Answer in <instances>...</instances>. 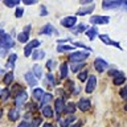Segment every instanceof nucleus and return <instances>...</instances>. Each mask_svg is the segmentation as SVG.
<instances>
[{"label":"nucleus","instance_id":"nucleus-8","mask_svg":"<svg viewBox=\"0 0 127 127\" xmlns=\"http://www.w3.org/2000/svg\"><path fill=\"white\" fill-rule=\"evenodd\" d=\"M99 40L105 44V45H111V46H114V48H118L119 50H122V46H121V44H119L118 41H114V40H111L109 37V34H99Z\"/></svg>","mask_w":127,"mask_h":127},{"label":"nucleus","instance_id":"nucleus-33","mask_svg":"<svg viewBox=\"0 0 127 127\" xmlns=\"http://www.w3.org/2000/svg\"><path fill=\"white\" fill-rule=\"evenodd\" d=\"M57 52L58 53H62V52H74V48L71 45H58Z\"/></svg>","mask_w":127,"mask_h":127},{"label":"nucleus","instance_id":"nucleus-13","mask_svg":"<svg viewBox=\"0 0 127 127\" xmlns=\"http://www.w3.org/2000/svg\"><path fill=\"white\" fill-rule=\"evenodd\" d=\"M77 121V118H75V115H67L65 117L64 119H60V127H70L73 123Z\"/></svg>","mask_w":127,"mask_h":127},{"label":"nucleus","instance_id":"nucleus-28","mask_svg":"<svg viewBox=\"0 0 127 127\" xmlns=\"http://www.w3.org/2000/svg\"><path fill=\"white\" fill-rule=\"evenodd\" d=\"M44 57H45V52H44V50L36 49V50H33V53H32V60H34V61H37V60H42Z\"/></svg>","mask_w":127,"mask_h":127},{"label":"nucleus","instance_id":"nucleus-47","mask_svg":"<svg viewBox=\"0 0 127 127\" xmlns=\"http://www.w3.org/2000/svg\"><path fill=\"white\" fill-rule=\"evenodd\" d=\"M38 107H37V105H36V103H29V105H28V110L29 111H34V110H37Z\"/></svg>","mask_w":127,"mask_h":127},{"label":"nucleus","instance_id":"nucleus-2","mask_svg":"<svg viewBox=\"0 0 127 127\" xmlns=\"http://www.w3.org/2000/svg\"><path fill=\"white\" fill-rule=\"evenodd\" d=\"M127 5V1L125 0H105L102 1V8L103 9H115V8H125Z\"/></svg>","mask_w":127,"mask_h":127},{"label":"nucleus","instance_id":"nucleus-36","mask_svg":"<svg viewBox=\"0 0 127 127\" xmlns=\"http://www.w3.org/2000/svg\"><path fill=\"white\" fill-rule=\"evenodd\" d=\"M56 93H57V94L60 95V98L65 99V101L70 97V95L67 94V91H66V90H64V89H57V90H56Z\"/></svg>","mask_w":127,"mask_h":127},{"label":"nucleus","instance_id":"nucleus-19","mask_svg":"<svg viewBox=\"0 0 127 127\" xmlns=\"http://www.w3.org/2000/svg\"><path fill=\"white\" fill-rule=\"evenodd\" d=\"M13 78H15L13 71H8V73H5V74H4V77H3V83L8 87L12 82H13Z\"/></svg>","mask_w":127,"mask_h":127},{"label":"nucleus","instance_id":"nucleus-23","mask_svg":"<svg viewBox=\"0 0 127 127\" xmlns=\"http://www.w3.org/2000/svg\"><path fill=\"white\" fill-rule=\"evenodd\" d=\"M32 73L34 74V77L36 78H42V69H41V66L38 65V64H34L33 67H32Z\"/></svg>","mask_w":127,"mask_h":127},{"label":"nucleus","instance_id":"nucleus-20","mask_svg":"<svg viewBox=\"0 0 127 127\" xmlns=\"http://www.w3.org/2000/svg\"><path fill=\"white\" fill-rule=\"evenodd\" d=\"M19 118H20V113H19L17 109H11L8 111V119H9L11 122H16Z\"/></svg>","mask_w":127,"mask_h":127},{"label":"nucleus","instance_id":"nucleus-25","mask_svg":"<svg viewBox=\"0 0 127 127\" xmlns=\"http://www.w3.org/2000/svg\"><path fill=\"white\" fill-rule=\"evenodd\" d=\"M52 99H53V95H52L50 93H45V94H44V97H42V99L40 101V102H41V103H40V109L44 107V106H46Z\"/></svg>","mask_w":127,"mask_h":127},{"label":"nucleus","instance_id":"nucleus-12","mask_svg":"<svg viewBox=\"0 0 127 127\" xmlns=\"http://www.w3.org/2000/svg\"><path fill=\"white\" fill-rule=\"evenodd\" d=\"M24 78H25L27 83H28L31 87H36V86L38 85V79L34 77V74L32 73V71H27V73L24 74Z\"/></svg>","mask_w":127,"mask_h":127},{"label":"nucleus","instance_id":"nucleus-4","mask_svg":"<svg viewBox=\"0 0 127 127\" xmlns=\"http://www.w3.org/2000/svg\"><path fill=\"white\" fill-rule=\"evenodd\" d=\"M93 64H94V69L97 73H103V71H106V69L109 67V62H107L106 60L101 58V57L95 58Z\"/></svg>","mask_w":127,"mask_h":127},{"label":"nucleus","instance_id":"nucleus-34","mask_svg":"<svg viewBox=\"0 0 127 127\" xmlns=\"http://www.w3.org/2000/svg\"><path fill=\"white\" fill-rule=\"evenodd\" d=\"M87 78H89V73H87V70H81L78 73V79L81 82H85L87 81Z\"/></svg>","mask_w":127,"mask_h":127},{"label":"nucleus","instance_id":"nucleus-59","mask_svg":"<svg viewBox=\"0 0 127 127\" xmlns=\"http://www.w3.org/2000/svg\"><path fill=\"white\" fill-rule=\"evenodd\" d=\"M125 8H126V9H127V5H126V7H125Z\"/></svg>","mask_w":127,"mask_h":127},{"label":"nucleus","instance_id":"nucleus-22","mask_svg":"<svg viewBox=\"0 0 127 127\" xmlns=\"http://www.w3.org/2000/svg\"><path fill=\"white\" fill-rule=\"evenodd\" d=\"M41 111H42V115L45 118H53V109L49 106V105H46V106H44V107H41Z\"/></svg>","mask_w":127,"mask_h":127},{"label":"nucleus","instance_id":"nucleus-53","mask_svg":"<svg viewBox=\"0 0 127 127\" xmlns=\"http://www.w3.org/2000/svg\"><path fill=\"white\" fill-rule=\"evenodd\" d=\"M81 125H82V122H81V121H78L77 123H73V125H71L70 127H79V126H81Z\"/></svg>","mask_w":127,"mask_h":127},{"label":"nucleus","instance_id":"nucleus-48","mask_svg":"<svg viewBox=\"0 0 127 127\" xmlns=\"http://www.w3.org/2000/svg\"><path fill=\"white\" fill-rule=\"evenodd\" d=\"M40 15H41V16H46L48 15V11H46L45 5H41V8H40Z\"/></svg>","mask_w":127,"mask_h":127},{"label":"nucleus","instance_id":"nucleus-42","mask_svg":"<svg viewBox=\"0 0 127 127\" xmlns=\"http://www.w3.org/2000/svg\"><path fill=\"white\" fill-rule=\"evenodd\" d=\"M7 54H8V48L0 45V57H5Z\"/></svg>","mask_w":127,"mask_h":127},{"label":"nucleus","instance_id":"nucleus-35","mask_svg":"<svg viewBox=\"0 0 127 127\" xmlns=\"http://www.w3.org/2000/svg\"><path fill=\"white\" fill-rule=\"evenodd\" d=\"M41 122H42V119L41 118H32V121L31 123H28V127H38L40 125H41Z\"/></svg>","mask_w":127,"mask_h":127},{"label":"nucleus","instance_id":"nucleus-30","mask_svg":"<svg viewBox=\"0 0 127 127\" xmlns=\"http://www.w3.org/2000/svg\"><path fill=\"white\" fill-rule=\"evenodd\" d=\"M16 60H17V54H15V53H12L9 57H8V62H7V66L8 67H11V70L15 67V62H16Z\"/></svg>","mask_w":127,"mask_h":127},{"label":"nucleus","instance_id":"nucleus-44","mask_svg":"<svg viewBox=\"0 0 127 127\" xmlns=\"http://www.w3.org/2000/svg\"><path fill=\"white\" fill-rule=\"evenodd\" d=\"M119 73H121V71L117 70V69H111V70H109V75H110V77H117Z\"/></svg>","mask_w":127,"mask_h":127},{"label":"nucleus","instance_id":"nucleus-21","mask_svg":"<svg viewBox=\"0 0 127 127\" xmlns=\"http://www.w3.org/2000/svg\"><path fill=\"white\" fill-rule=\"evenodd\" d=\"M89 28H87L86 24H78V25H75L73 29H71V33L73 34H79V33H82V32H86Z\"/></svg>","mask_w":127,"mask_h":127},{"label":"nucleus","instance_id":"nucleus-56","mask_svg":"<svg viewBox=\"0 0 127 127\" xmlns=\"http://www.w3.org/2000/svg\"><path fill=\"white\" fill-rule=\"evenodd\" d=\"M1 117H3V110L0 109V121H1Z\"/></svg>","mask_w":127,"mask_h":127},{"label":"nucleus","instance_id":"nucleus-52","mask_svg":"<svg viewBox=\"0 0 127 127\" xmlns=\"http://www.w3.org/2000/svg\"><path fill=\"white\" fill-rule=\"evenodd\" d=\"M81 4L82 5H85V4H93V1H90V0H81Z\"/></svg>","mask_w":127,"mask_h":127},{"label":"nucleus","instance_id":"nucleus-49","mask_svg":"<svg viewBox=\"0 0 127 127\" xmlns=\"http://www.w3.org/2000/svg\"><path fill=\"white\" fill-rule=\"evenodd\" d=\"M23 3L25 4V5H32V4H36L37 1H36V0H23Z\"/></svg>","mask_w":127,"mask_h":127},{"label":"nucleus","instance_id":"nucleus-18","mask_svg":"<svg viewBox=\"0 0 127 127\" xmlns=\"http://www.w3.org/2000/svg\"><path fill=\"white\" fill-rule=\"evenodd\" d=\"M85 34L87 36V38H89L90 41H93V40L98 36V28H97V27H91V28H89V29L85 32Z\"/></svg>","mask_w":127,"mask_h":127},{"label":"nucleus","instance_id":"nucleus-46","mask_svg":"<svg viewBox=\"0 0 127 127\" xmlns=\"http://www.w3.org/2000/svg\"><path fill=\"white\" fill-rule=\"evenodd\" d=\"M29 45H31V46H32V48H33V49H34V48L40 46V41H38V40H32V41L29 42Z\"/></svg>","mask_w":127,"mask_h":127},{"label":"nucleus","instance_id":"nucleus-6","mask_svg":"<svg viewBox=\"0 0 127 127\" xmlns=\"http://www.w3.org/2000/svg\"><path fill=\"white\" fill-rule=\"evenodd\" d=\"M89 21L93 25H101V24H109L110 23V17L109 16H101V15H95L91 16Z\"/></svg>","mask_w":127,"mask_h":127},{"label":"nucleus","instance_id":"nucleus-26","mask_svg":"<svg viewBox=\"0 0 127 127\" xmlns=\"http://www.w3.org/2000/svg\"><path fill=\"white\" fill-rule=\"evenodd\" d=\"M126 82V75L122 73H119L117 77H114V85H117V86H121V85H123V83Z\"/></svg>","mask_w":127,"mask_h":127},{"label":"nucleus","instance_id":"nucleus-1","mask_svg":"<svg viewBox=\"0 0 127 127\" xmlns=\"http://www.w3.org/2000/svg\"><path fill=\"white\" fill-rule=\"evenodd\" d=\"M90 57V52H86V50H74L69 54V61L71 64L74 62H85L87 58Z\"/></svg>","mask_w":127,"mask_h":127},{"label":"nucleus","instance_id":"nucleus-10","mask_svg":"<svg viewBox=\"0 0 127 127\" xmlns=\"http://www.w3.org/2000/svg\"><path fill=\"white\" fill-rule=\"evenodd\" d=\"M65 99H62V98H56V101H54V111H56V114H57V117H60L62 113H64V109H65Z\"/></svg>","mask_w":127,"mask_h":127},{"label":"nucleus","instance_id":"nucleus-24","mask_svg":"<svg viewBox=\"0 0 127 127\" xmlns=\"http://www.w3.org/2000/svg\"><path fill=\"white\" fill-rule=\"evenodd\" d=\"M67 73H69V66H67L66 62H62L60 65V74H61V78H66L67 77Z\"/></svg>","mask_w":127,"mask_h":127},{"label":"nucleus","instance_id":"nucleus-7","mask_svg":"<svg viewBox=\"0 0 127 127\" xmlns=\"http://www.w3.org/2000/svg\"><path fill=\"white\" fill-rule=\"evenodd\" d=\"M95 86H97V77L95 75H89L86 81V86H85V91L87 94H91L95 90Z\"/></svg>","mask_w":127,"mask_h":127},{"label":"nucleus","instance_id":"nucleus-54","mask_svg":"<svg viewBox=\"0 0 127 127\" xmlns=\"http://www.w3.org/2000/svg\"><path fill=\"white\" fill-rule=\"evenodd\" d=\"M4 74H5V71H4V69H3V67H0V77H1V75L4 77Z\"/></svg>","mask_w":127,"mask_h":127},{"label":"nucleus","instance_id":"nucleus-27","mask_svg":"<svg viewBox=\"0 0 127 127\" xmlns=\"http://www.w3.org/2000/svg\"><path fill=\"white\" fill-rule=\"evenodd\" d=\"M85 65H86L85 62H74V64L70 65V69H71L73 73H79L82 67H85Z\"/></svg>","mask_w":127,"mask_h":127},{"label":"nucleus","instance_id":"nucleus-37","mask_svg":"<svg viewBox=\"0 0 127 127\" xmlns=\"http://www.w3.org/2000/svg\"><path fill=\"white\" fill-rule=\"evenodd\" d=\"M20 4V0H4V5H7V7H16V5H19Z\"/></svg>","mask_w":127,"mask_h":127},{"label":"nucleus","instance_id":"nucleus-51","mask_svg":"<svg viewBox=\"0 0 127 127\" xmlns=\"http://www.w3.org/2000/svg\"><path fill=\"white\" fill-rule=\"evenodd\" d=\"M17 127H28V122L23 121L21 123H19V125H17Z\"/></svg>","mask_w":127,"mask_h":127},{"label":"nucleus","instance_id":"nucleus-31","mask_svg":"<svg viewBox=\"0 0 127 127\" xmlns=\"http://www.w3.org/2000/svg\"><path fill=\"white\" fill-rule=\"evenodd\" d=\"M17 41L21 42V44L28 42V41H29V34L25 33V32H21V33H19V36H17Z\"/></svg>","mask_w":127,"mask_h":127},{"label":"nucleus","instance_id":"nucleus-5","mask_svg":"<svg viewBox=\"0 0 127 127\" xmlns=\"http://www.w3.org/2000/svg\"><path fill=\"white\" fill-rule=\"evenodd\" d=\"M60 24L64 27V28H69V29H73L77 24V16H66V17L61 19Z\"/></svg>","mask_w":127,"mask_h":127},{"label":"nucleus","instance_id":"nucleus-14","mask_svg":"<svg viewBox=\"0 0 127 127\" xmlns=\"http://www.w3.org/2000/svg\"><path fill=\"white\" fill-rule=\"evenodd\" d=\"M58 34L57 29L52 25V24H46V25H44L41 28V31H40V34H45V36H50V34Z\"/></svg>","mask_w":127,"mask_h":127},{"label":"nucleus","instance_id":"nucleus-43","mask_svg":"<svg viewBox=\"0 0 127 127\" xmlns=\"http://www.w3.org/2000/svg\"><path fill=\"white\" fill-rule=\"evenodd\" d=\"M119 95H121L123 99H126V101H127V87H123V89H121V91H119Z\"/></svg>","mask_w":127,"mask_h":127},{"label":"nucleus","instance_id":"nucleus-45","mask_svg":"<svg viewBox=\"0 0 127 127\" xmlns=\"http://www.w3.org/2000/svg\"><path fill=\"white\" fill-rule=\"evenodd\" d=\"M58 45H65V42H73L70 38H61V40H57Z\"/></svg>","mask_w":127,"mask_h":127},{"label":"nucleus","instance_id":"nucleus-41","mask_svg":"<svg viewBox=\"0 0 127 127\" xmlns=\"http://www.w3.org/2000/svg\"><path fill=\"white\" fill-rule=\"evenodd\" d=\"M15 16H16L17 19L23 17V16H24V8H20V7L16 8V11H15Z\"/></svg>","mask_w":127,"mask_h":127},{"label":"nucleus","instance_id":"nucleus-40","mask_svg":"<svg viewBox=\"0 0 127 127\" xmlns=\"http://www.w3.org/2000/svg\"><path fill=\"white\" fill-rule=\"evenodd\" d=\"M56 64H57V62H56L54 60H48V62H46V67H48V70H49V73H50V71L56 67Z\"/></svg>","mask_w":127,"mask_h":127},{"label":"nucleus","instance_id":"nucleus-11","mask_svg":"<svg viewBox=\"0 0 127 127\" xmlns=\"http://www.w3.org/2000/svg\"><path fill=\"white\" fill-rule=\"evenodd\" d=\"M75 105H77V109H79L81 111H87V110H90V107H91V102H90L89 98H81Z\"/></svg>","mask_w":127,"mask_h":127},{"label":"nucleus","instance_id":"nucleus-15","mask_svg":"<svg viewBox=\"0 0 127 127\" xmlns=\"http://www.w3.org/2000/svg\"><path fill=\"white\" fill-rule=\"evenodd\" d=\"M95 9V4H90L89 7H82L81 9L77 11V16H85V15H90L91 12Z\"/></svg>","mask_w":127,"mask_h":127},{"label":"nucleus","instance_id":"nucleus-38","mask_svg":"<svg viewBox=\"0 0 127 127\" xmlns=\"http://www.w3.org/2000/svg\"><path fill=\"white\" fill-rule=\"evenodd\" d=\"M73 45H74V46H78V48H82V49L86 50V52H91V48H89L87 45H85V44L81 42V41H74Z\"/></svg>","mask_w":127,"mask_h":127},{"label":"nucleus","instance_id":"nucleus-17","mask_svg":"<svg viewBox=\"0 0 127 127\" xmlns=\"http://www.w3.org/2000/svg\"><path fill=\"white\" fill-rule=\"evenodd\" d=\"M44 94H45V91H44V89H41V87H34L33 91H32V97H33L34 101H41Z\"/></svg>","mask_w":127,"mask_h":127},{"label":"nucleus","instance_id":"nucleus-9","mask_svg":"<svg viewBox=\"0 0 127 127\" xmlns=\"http://www.w3.org/2000/svg\"><path fill=\"white\" fill-rule=\"evenodd\" d=\"M0 45L5 46V48H8V49H9V48H13L15 42H13V40H12L11 34L4 33L3 36H0Z\"/></svg>","mask_w":127,"mask_h":127},{"label":"nucleus","instance_id":"nucleus-16","mask_svg":"<svg viewBox=\"0 0 127 127\" xmlns=\"http://www.w3.org/2000/svg\"><path fill=\"white\" fill-rule=\"evenodd\" d=\"M75 110H77V105L74 102H69L65 105V109H64V114L66 115H74Z\"/></svg>","mask_w":127,"mask_h":127},{"label":"nucleus","instance_id":"nucleus-55","mask_svg":"<svg viewBox=\"0 0 127 127\" xmlns=\"http://www.w3.org/2000/svg\"><path fill=\"white\" fill-rule=\"evenodd\" d=\"M42 127H52V125H50V123H44Z\"/></svg>","mask_w":127,"mask_h":127},{"label":"nucleus","instance_id":"nucleus-58","mask_svg":"<svg viewBox=\"0 0 127 127\" xmlns=\"http://www.w3.org/2000/svg\"><path fill=\"white\" fill-rule=\"evenodd\" d=\"M52 127H57V126H54V125H52Z\"/></svg>","mask_w":127,"mask_h":127},{"label":"nucleus","instance_id":"nucleus-57","mask_svg":"<svg viewBox=\"0 0 127 127\" xmlns=\"http://www.w3.org/2000/svg\"><path fill=\"white\" fill-rule=\"evenodd\" d=\"M125 110L127 111V103H126V105H125Z\"/></svg>","mask_w":127,"mask_h":127},{"label":"nucleus","instance_id":"nucleus-3","mask_svg":"<svg viewBox=\"0 0 127 127\" xmlns=\"http://www.w3.org/2000/svg\"><path fill=\"white\" fill-rule=\"evenodd\" d=\"M13 97H15V106H16V109H19V107H23L25 105V102L28 99V93L25 90H20Z\"/></svg>","mask_w":127,"mask_h":127},{"label":"nucleus","instance_id":"nucleus-32","mask_svg":"<svg viewBox=\"0 0 127 127\" xmlns=\"http://www.w3.org/2000/svg\"><path fill=\"white\" fill-rule=\"evenodd\" d=\"M45 78H46V82L49 83V86H56V85H57V81H56L54 75L52 74V73H46L45 74Z\"/></svg>","mask_w":127,"mask_h":127},{"label":"nucleus","instance_id":"nucleus-39","mask_svg":"<svg viewBox=\"0 0 127 127\" xmlns=\"http://www.w3.org/2000/svg\"><path fill=\"white\" fill-rule=\"evenodd\" d=\"M32 53H33V48L28 44V45H25V48H24V56H25V57H31Z\"/></svg>","mask_w":127,"mask_h":127},{"label":"nucleus","instance_id":"nucleus-29","mask_svg":"<svg viewBox=\"0 0 127 127\" xmlns=\"http://www.w3.org/2000/svg\"><path fill=\"white\" fill-rule=\"evenodd\" d=\"M9 95H11V91L8 87H4V89L0 91V99H1L3 102H5L8 101V98H9Z\"/></svg>","mask_w":127,"mask_h":127},{"label":"nucleus","instance_id":"nucleus-50","mask_svg":"<svg viewBox=\"0 0 127 127\" xmlns=\"http://www.w3.org/2000/svg\"><path fill=\"white\" fill-rule=\"evenodd\" d=\"M31 29H32V25H27L25 28H24V31H23V32H25V33H28V34H29Z\"/></svg>","mask_w":127,"mask_h":127}]
</instances>
